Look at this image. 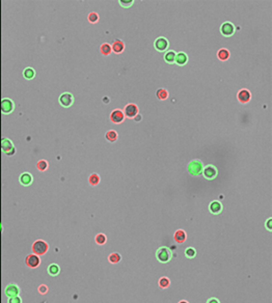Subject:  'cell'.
Listing matches in <instances>:
<instances>
[{
    "mask_svg": "<svg viewBox=\"0 0 272 303\" xmlns=\"http://www.w3.org/2000/svg\"><path fill=\"white\" fill-rule=\"evenodd\" d=\"M156 259L157 261L161 264H166L168 262H171V260L173 259V252L166 246H162V247H159L157 249V251L155 253Z\"/></svg>",
    "mask_w": 272,
    "mask_h": 303,
    "instance_id": "cell-1",
    "label": "cell"
},
{
    "mask_svg": "<svg viewBox=\"0 0 272 303\" xmlns=\"http://www.w3.org/2000/svg\"><path fill=\"white\" fill-rule=\"evenodd\" d=\"M203 169H204V164H203V162L198 159H194V160H192V161H190L187 166L188 172L191 176H193V177L201 175V173H203Z\"/></svg>",
    "mask_w": 272,
    "mask_h": 303,
    "instance_id": "cell-2",
    "label": "cell"
},
{
    "mask_svg": "<svg viewBox=\"0 0 272 303\" xmlns=\"http://www.w3.org/2000/svg\"><path fill=\"white\" fill-rule=\"evenodd\" d=\"M49 249V245L47 242L44 240H38L32 244V252L33 254L37 255H43L47 253Z\"/></svg>",
    "mask_w": 272,
    "mask_h": 303,
    "instance_id": "cell-3",
    "label": "cell"
},
{
    "mask_svg": "<svg viewBox=\"0 0 272 303\" xmlns=\"http://www.w3.org/2000/svg\"><path fill=\"white\" fill-rule=\"evenodd\" d=\"M235 30L236 28L234 24L231 23V22H224V23H222V25L220 26V32L224 37H232L235 33Z\"/></svg>",
    "mask_w": 272,
    "mask_h": 303,
    "instance_id": "cell-4",
    "label": "cell"
},
{
    "mask_svg": "<svg viewBox=\"0 0 272 303\" xmlns=\"http://www.w3.org/2000/svg\"><path fill=\"white\" fill-rule=\"evenodd\" d=\"M168 45H169V43H168V40H167V38H165L163 37L156 38L155 43H154V47H155V49L158 52H164L167 48H168Z\"/></svg>",
    "mask_w": 272,
    "mask_h": 303,
    "instance_id": "cell-5",
    "label": "cell"
},
{
    "mask_svg": "<svg viewBox=\"0 0 272 303\" xmlns=\"http://www.w3.org/2000/svg\"><path fill=\"white\" fill-rule=\"evenodd\" d=\"M59 103H60V105L65 108L72 106V104L74 103L73 94H70V92H63V94H60V97H59Z\"/></svg>",
    "mask_w": 272,
    "mask_h": 303,
    "instance_id": "cell-6",
    "label": "cell"
},
{
    "mask_svg": "<svg viewBox=\"0 0 272 303\" xmlns=\"http://www.w3.org/2000/svg\"><path fill=\"white\" fill-rule=\"evenodd\" d=\"M217 173L218 172H217L216 167L213 165H207L203 169V175L207 180H214L217 177Z\"/></svg>",
    "mask_w": 272,
    "mask_h": 303,
    "instance_id": "cell-7",
    "label": "cell"
},
{
    "mask_svg": "<svg viewBox=\"0 0 272 303\" xmlns=\"http://www.w3.org/2000/svg\"><path fill=\"white\" fill-rule=\"evenodd\" d=\"M25 263L29 268H37L41 264V259L37 254H29L25 260Z\"/></svg>",
    "mask_w": 272,
    "mask_h": 303,
    "instance_id": "cell-8",
    "label": "cell"
},
{
    "mask_svg": "<svg viewBox=\"0 0 272 303\" xmlns=\"http://www.w3.org/2000/svg\"><path fill=\"white\" fill-rule=\"evenodd\" d=\"M237 98H238V101L240 102L241 104H246L250 101V98H251V94L249 92L248 89H245V88H242L238 92L237 94Z\"/></svg>",
    "mask_w": 272,
    "mask_h": 303,
    "instance_id": "cell-9",
    "label": "cell"
},
{
    "mask_svg": "<svg viewBox=\"0 0 272 303\" xmlns=\"http://www.w3.org/2000/svg\"><path fill=\"white\" fill-rule=\"evenodd\" d=\"M125 119V114L122 110L119 109H115L110 113V121L114 124H121L123 123Z\"/></svg>",
    "mask_w": 272,
    "mask_h": 303,
    "instance_id": "cell-10",
    "label": "cell"
},
{
    "mask_svg": "<svg viewBox=\"0 0 272 303\" xmlns=\"http://www.w3.org/2000/svg\"><path fill=\"white\" fill-rule=\"evenodd\" d=\"M123 112L125 116L129 117V118H133L136 114H138V107L135 104H128V105H126Z\"/></svg>",
    "mask_w": 272,
    "mask_h": 303,
    "instance_id": "cell-11",
    "label": "cell"
},
{
    "mask_svg": "<svg viewBox=\"0 0 272 303\" xmlns=\"http://www.w3.org/2000/svg\"><path fill=\"white\" fill-rule=\"evenodd\" d=\"M1 146H2V151H3L6 155H8V156L14 155V153H15V148H14L13 143L8 138L2 139Z\"/></svg>",
    "mask_w": 272,
    "mask_h": 303,
    "instance_id": "cell-12",
    "label": "cell"
},
{
    "mask_svg": "<svg viewBox=\"0 0 272 303\" xmlns=\"http://www.w3.org/2000/svg\"><path fill=\"white\" fill-rule=\"evenodd\" d=\"M223 210V207H222V203L218 200H213V202H210L209 205V211L211 212L212 214L214 215H217V214H220Z\"/></svg>",
    "mask_w": 272,
    "mask_h": 303,
    "instance_id": "cell-13",
    "label": "cell"
},
{
    "mask_svg": "<svg viewBox=\"0 0 272 303\" xmlns=\"http://www.w3.org/2000/svg\"><path fill=\"white\" fill-rule=\"evenodd\" d=\"M1 110L4 114L11 113L14 110V103L10 99H3L1 101Z\"/></svg>",
    "mask_w": 272,
    "mask_h": 303,
    "instance_id": "cell-14",
    "label": "cell"
},
{
    "mask_svg": "<svg viewBox=\"0 0 272 303\" xmlns=\"http://www.w3.org/2000/svg\"><path fill=\"white\" fill-rule=\"evenodd\" d=\"M5 295L8 296V298L11 297H15V296H19V293H20V289L17 284H8V286L5 288V291H4Z\"/></svg>",
    "mask_w": 272,
    "mask_h": 303,
    "instance_id": "cell-15",
    "label": "cell"
},
{
    "mask_svg": "<svg viewBox=\"0 0 272 303\" xmlns=\"http://www.w3.org/2000/svg\"><path fill=\"white\" fill-rule=\"evenodd\" d=\"M174 239L176 241V243L178 244H183L187 239V234L184 230H178L174 232Z\"/></svg>",
    "mask_w": 272,
    "mask_h": 303,
    "instance_id": "cell-16",
    "label": "cell"
},
{
    "mask_svg": "<svg viewBox=\"0 0 272 303\" xmlns=\"http://www.w3.org/2000/svg\"><path fill=\"white\" fill-rule=\"evenodd\" d=\"M111 49H112V51L114 52V53H116V54L122 53V52L124 51V49H125L124 42H123V40H115L114 42H113L112 46H111Z\"/></svg>",
    "mask_w": 272,
    "mask_h": 303,
    "instance_id": "cell-17",
    "label": "cell"
},
{
    "mask_svg": "<svg viewBox=\"0 0 272 303\" xmlns=\"http://www.w3.org/2000/svg\"><path fill=\"white\" fill-rule=\"evenodd\" d=\"M188 62V56L185 52H179L176 55V60L174 62L179 65H185Z\"/></svg>",
    "mask_w": 272,
    "mask_h": 303,
    "instance_id": "cell-18",
    "label": "cell"
},
{
    "mask_svg": "<svg viewBox=\"0 0 272 303\" xmlns=\"http://www.w3.org/2000/svg\"><path fill=\"white\" fill-rule=\"evenodd\" d=\"M20 182H21L22 185L24 186H28L32 183V176L30 175L29 172H24L21 175L20 177Z\"/></svg>",
    "mask_w": 272,
    "mask_h": 303,
    "instance_id": "cell-19",
    "label": "cell"
},
{
    "mask_svg": "<svg viewBox=\"0 0 272 303\" xmlns=\"http://www.w3.org/2000/svg\"><path fill=\"white\" fill-rule=\"evenodd\" d=\"M122 261V255L119 252H112L108 255V262L110 264H119Z\"/></svg>",
    "mask_w": 272,
    "mask_h": 303,
    "instance_id": "cell-20",
    "label": "cell"
},
{
    "mask_svg": "<svg viewBox=\"0 0 272 303\" xmlns=\"http://www.w3.org/2000/svg\"><path fill=\"white\" fill-rule=\"evenodd\" d=\"M217 57H218L221 62H225V60H228V58H230V51H228V49H224V48L220 49V50H218V52H217Z\"/></svg>",
    "mask_w": 272,
    "mask_h": 303,
    "instance_id": "cell-21",
    "label": "cell"
},
{
    "mask_svg": "<svg viewBox=\"0 0 272 303\" xmlns=\"http://www.w3.org/2000/svg\"><path fill=\"white\" fill-rule=\"evenodd\" d=\"M59 272H60V268L57 264H51V265H49L48 267L49 275H51V276H56V275L59 274Z\"/></svg>",
    "mask_w": 272,
    "mask_h": 303,
    "instance_id": "cell-22",
    "label": "cell"
},
{
    "mask_svg": "<svg viewBox=\"0 0 272 303\" xmlns=\"http://www.w3.org/2000/svg\"><path fill=\"white\" fill-rule=\"evenodd\" d=\"M176 55H177V53L174 51L173 50L167 51L166 53L164 54V60L167 63H174V60H176Z\"/></svg>",
    "mask_w": 272,
    "mask_h": 303,
    "instance_id": "cell-23",
    "label": "cell"
},
{
    "mask_svg": "<svg viewBox=\"0 0 272 303\" xmlns=\"http://www.w3.org/2000/svg\"><path fill=\"white\" fill-rule=\"evenodd\" d=\"M158 286H159L160 289H167L171 286V280H169L168 277L162 276L159 278V280H158Z\"/></svg>",
    "mask_w": 272,
    "mask_h": 303,
    "instance_id": "cell-24",
    "label": "cell"
},
{
    "mask_svg": "<svg viewBox=\"0 0 272 303\" xmlns=\"http://www.w3.org/2000/svg\"><path fill=\"white\" fill-rule=\"evenodd\" d=\"M100 181H101L100 176L97 175V173H92V175L88 177V183H89L90 186H97L100 183Z\"/></svg>",
    "mask_w": 272,
    "mask_h": 303,
    "instance_id": "cell-25",
    "label": "cell"
},
{
    "mask_svg": "<svg viewBox=\"0 0 272 303\" xmlns=\"http://www.w3.org/2000/svg\"><path fill=\"white\" fill-rule=\"evenodd\" d=\"M100 51H101V53L103 54V55H109L112 52V49L109 44L104 43V44H102V46L100 47Z\"/></svg>",
    "mask_w": 272,
    "mask_h": 303,
    "instance_id": "cell-26",
    "label": "cell"
},
{
    "mask_svg": "<svg viewBox=\"0 0 272 303\" xmlns=\"http://www.w3.org/2000/svg\"><path fill=\"white\" fill-rule=\"evenodd\" d=\"M105 138L107 139L108 141H110V142L116 141V139H117V133L115 132V131H113V130L108 131V132H106V134H105Z\"/></svg>",
    "mask_w": 272,
    "mask_h": 303,
    "instance_id": "cell-27",
    "label": "cell"
},
{
    "mask_svg": "<svg viewBox=\"0 0 272 303\" xmlns=\"http://www.w3.org/2000/svg\"><path fill=\"white\" fill-rule=\"evenodd\" d=\"M156 96H157V98L159 99V100H162V101L166 100V99L168 98V92H167L165 88H160V89L157 90Z\"/></svg>",
    "mask_w": 272,
    "mask_h": 303,
    "instance_id": "cell-28",
    "label": "cell"
},
{
    "mask_svg": "<svg viewBox=\"0 0 272 303\" xmlns=\"http://www.w3.org/2000/svg\"><path fill=\"white\" fill-rule=\"evenodd\" d=\"M23 76H24V78H25V79H28V80H30V79H32L33 77L35 76V70H33L32 68H27V69H25V70H24V72H23Z\"/></svg>",
    "mask_w": 272,
    "mask_h": 303,
    "instance_id": "cell-29",
    "label": "cell"
},
{
    "mask_svg": "<svg viewBox=\"0 0 272 303\" xmlns=\"http://www.w3.org/2000/svg\"><path fill=\"white\" fill-rule=\"evenodd\" d=\"M185 256L187 259H194L196 256V250L193 247H188L185 249Z\"/></svg>",
    "mask_w": 272,
    "mask_h": 303,
    "instance_id": "cell-30",
    "label": "cell"
},
{
    "mask_svg": "<svg viewBox=\"0 0 272 303\" xmlns=\"http://www.w3.org/2000/svg\"><path fill=\"white\" fill-rule=\"evenodd\" d=\"M95 241L98 245H104V244L107 242V237L104 234H98L95 238Z\"/></svg>",
    "mask_w": 272,
    "mask_h": 303,
    "instance_id": "cell-31",
    "label": "cell"
},
{
    "mask_svg": "<svg viewBox=\"0 0 272 303\" xmlns=\"http://www.w3.org/2000/svg\"><path fill=\"white\" fill-rule=\"evenodd\" d=\"M48 162L46 161V160H40V161L37 163V168L40 171H45V170H47V168H48Z\"/></svg>",
    "mask_w": 272,
    "mask_h": 303,
    "instance_id": "cell-32",
    "label": "cell"
},
{
    "mask_svg": "<svg viewBox=\"0 0 272 303\" xmlns=\"http://www.w3.org/2000/svg\"><path fill=\"white\" fill-rule=\"evenodd\" d=\"M119 5L122 6V8H130V6H132L133 5V3H134V1L133 0H119Z\"/></svg>",
    "mask_w": 272,
    "mask_h": 303,
    "instance_id": "cell-33",
    "label": "cell"
},
{
    "mask_svg": "<svg viewBox=\"0 0 272 303\" xmlns=\"http://www.w3.org/2000/svg\"><path fill=\"white\" fill-rule=\"evenodd\" d=\"M88 21H89L90 23H97V22L99 21L98 14L97 13H90L89 15H88Z\"/></svg>",
    "mask_w": 272,
    "mask_h": 303,
    "instance_id": "cell-34",
    "label": "cell"
},
{
    "mask_svg": "<svg viewBox=\"0 0 272 303\" xmlns=\"http://www.w3.org/2000/svg\"><path fill=\"white\" fill-rule=\"evenodd\" d=\"M47 292H48V286H47L46 284H41V286H38V293L40 294L44 295V294H46Z\"/></svg>",
    "mask_w": 272,
    "mask_h": 303,
    "instance_id": "cell-35",
    "label": "cell"
},
{
    "mask_svg": "<svg viewBox=\"0 0 272 303\" xmlns=\"http://www.w3.org/2000/svg\"><path fill=\"white\" fill-rule=\"evenodd\" d=\"M8 303H22V300L19 296H15V297H11L8 299Z\"/></svg>",
    "mask_w": 272,
    "mask_h": 303,
    "instance_id": "cell-36",
    "label": "cell"
},
{
    "mask_svg": "<svg viewBox=\"0 0 272 303\" xmlns=\"http://www.w3.org/2000/svg\"><path fill=\"white\" fill-rule=\"evenodd\" d=\"M265 226L268 230H272V218H268L266 220V223H265Z\"/></svg>",
    "mask_w": 272,
    "mask_h": 303,
    "instance_id": "cell-37",
    "label": "cell"
},
{
    "mask_svg": "<svg viewBox=\"0 0 272 303\" xmlns=\"http://www.w3.org/2000/svg\"><path fill=\"white\" fill-rule=\"evenodd\" d=\"M207 303H220V301H219V299H217V298L212 297V298H210V299H208Z\"/></svg>",
    "mask_w": 272,
    "mask_h": 303,
    "instance_id": "cell-38",
    "label": "cell"
},
{
    "mask_svg": "<svg viewBox=\"0 0 272 303\" xmlns=\"http://www.w3.org/2000/svg\"><path fill=\"white\" fill-rule=\"evenodd\" d=\"M133 118H134V121H135V122H140V121H141V118H142V116H141V115H140L139 113H138V114H136L135 116L133 117Z\"/></svg>",
    "mask_w": 272,
    "mask_h": 303,
    "instance_id": "cell-39",
    "label": "cell"
},
{
    "mask_svg": "<svg viewBox=\"0 0 272 303\" xmlns=\"http://www.w3.org/2000/svg\"><path fill=\"white\" fill-rule=\"evenodd\" d=\"M178 303H189L188 301H186V300H181V301H179Z\"/></svg>",
    "mask_w": 272,
    "mask_h": 303,
    "instance_id": "cell-40",
    "label": "cell"
}]
</instances>
